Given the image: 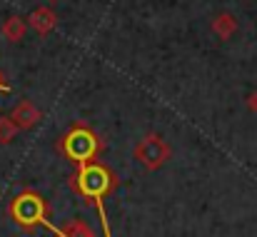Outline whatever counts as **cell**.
I'll list each match as a JSON object with an SVG mask.
<instances>
[{
    "instance_id": "cell-1",
    "label": "cell",
    "mask_w": 257,
    "mask_h": 237,
    "mask_svg": "<svg viewBox=\"0 0 257 237\" xmlns=\"http://www.w3.org/2000/svg\"><path fill=\"white\" fill-rule=\"evenodd\" d=\"M70 185L83 195L87 197V202H92L95 207H97V215H100V220H102V230H105V237H112L110 235V227H107V220H105V210H102V195L107 192V190H112V185H115V177L110 175V170L107 167H102L100 162H85V165H80V170H78V175L70 180Z\"/></svg>"
},
{
    "instance_id": "cell-2",
    "label": "cell",
    "mask_w": 257,
    "mask_h": 237,
    "mask_svg": "<svg viewBox=\"0 0 257 237\" xmlns=\"http://www.w3.org/2000/svg\"><path fill=\"white\" fill-rule=\"evenodd\" d=\"M10 217H13L20 227H25V230H33V227L43 225V227H50L55 235H60V230L53 227V222L48 220V207H45L43 197L35 195V192H30V190H28V192H20V195L10 202Z\"/></svg>"
},
{
    "instance_id": "cell-3",
    "label": "cell",
    "mask_w": 257,
    "mask_h": 237,
    "mask_svg": "<svg viewBox=\"0 0 257 237\" xmlns=\"http://www.w3.org/2000/svg\"><path fill=\"white\" fill-rule=\"evenodd\" d=\"M100 138L85 128V125H75V128H70L68 133H65V138L60 140V150H63V155L70 160V162H75L78 167L80 165H85V162H92V160L97 158V153H100Z\"/></svg>"
},
{
    "instance_id": "cell-4",
    "label": "cell",
    "mask_w": 257,
    "mask_h": 237,
    "mask_svg": "<svg viewBox=\"0 0 257 237\" xmlns=\"http://www.w3.org/2000/svg\"><path fill=\"white\" fill-rule=\"evenodd\" d=\"M170 158V148L160 135H148L135 145V160L145 167V170H158L165 165V160Z\"/></svg>"
},
{
    "instance_id": "cell-5",
    "label": "cell",
    "mask_w": 257,
    "mask_h": 237,
    "mask_svg": "<svg viewBox=\"0 0 257 237\" xmlns=\"http://www.w3.org/2000/svg\"><path fill=\"white\" fill-rule=\"evenodd\" d=\"M40 110L30 102V100H20L15 107H13V112H10V120L15 123V128L18 130H30V128H35L38 123H40Z\"/></svg>"
},
{
    "instance_id": "cell-6",
    "label": "cell",
    "mask_w": 257,
    "mask_h": 237,
    "mask_svg": "<svg viewBox=\"0 0 257 237\" xmlns=\"http://www.w3.org/2000/svg\"><path fill=\"white\" fill-rule=\"evenodd\" d=\"M28 25H30L38 35H48L50 30H55V25H58V15H55V10H53V8L40 5V8H35V10L30 13Z\"/></svg>"
},
{
    "instance_id": "cell-7",
    "label": "cell",
    "mask_w": 257,
    "mask_h": 237,
    "mask_svg": "<svg viewBox=\"0 0 257 237\" xmlns=\"http://www.w3.org/2000/svg\"><path fill=\"white\" fill-rule=\"evenodd\" d=\"M212 33L220 38V40H230L235 33H237V18L232 13H217L210 23Z\"/></svg>"
},
{
    "instance_id": "cell-8",
    "label": "cell",
    "mask_w": 257,
    "mask_h": 237,
    "mask_svg": "<svg viewBox=\"0 0 257 237\" xmlns=\"http://www.w3.org/2000/svg\"><path fill=\"white\" fill-rule=\"evenodd\" d=\"M25 33H28V23H25L23 18H18V15H10V18L3 23V38H5L8 43H20V40L25 38Z\"/></svg>"
},
{
    "instance_id": "cell-9",
    "label": "cell",
    "mask_w": 257,
    "mask_h": 237,
    "mask_svg": "<svg viewBox=\"0 0 257 237\" xmlns=\"http://www.w3.org/2000/svg\"><path fill=\"white\" fill-rule=\"evenodd\" d=\"M60 237H92V232H90V227H87L85 222L70 220V222L60 230Z\"/></svg>"
},
{
    "instance_id": "cell-10",
    "label": "cell",
    "mask_w": 257,
    "mask_h": 237,
    "mask_svg": "<svg viewBox=\"0 0 257 237\" xmlns=\"http://www.w3.org/2000/svg\"><path fill=\"white\" fill-rule=\"evenodd\" d=\"M15 135H18L15 123H13L10 117H0V145L13 143V140H15Z\"/></svg>"
},
{
    "instance_id": "cell-11",
    "label": "cell",
    "mask_w": 257,
    "mask_h": 237,
    "mask_svg": "<svg viewBox=\"0 0 257 237\" xmlns=\"http://www.w3.org/2000/svg\"><path fill=\"white\" fill-rule=\"evenodd\" d=\"M247 107H250L252 112H257V90H252V92L247 95Z\"/></svg>"
},
{
    "instance_id": "cell-12",
    "label": "cell",
    "mask_w": 257,
    "mask_h": 237,
    "mask_svg": "<svg viewBox=\"0 0 257 237\" xmlns=\"http://www.w3.org/2000/svg\"><path fill=\"white\" fill-rule=\"evenodd\" d=\"M8 90H10V85L5 82V75L0 73V92H8Z\"/></svg>"
},
{
    "instance_id": "cell-13",
    "label": "cell",
    "mask_w": 257,
    "mask_h": 237,
    "mask_svg": "<svg viewBox=\"0 0 257 237\" xmlns=\"http://www.w3.org/2000/svg\"><path fill=\"white\" fill-rule=\"evenodd\" d=\"M48 3H58V0H48Z\"/></svg>"
},
{
    "instance_id": "cell-14",
    "label": "cell",
    "mask_w": 257,
    "mask_h": 237,
    "mask_svg": "<svg viewBox=\"0 0 257 237\" xmlns=\"http://www.w3.org/2000/svg\"><path fill=\"white\" fill-rule=\"evenodd\" d=\"M58 237H60V235H58Z\"/></svg>"
}]
</instances>
